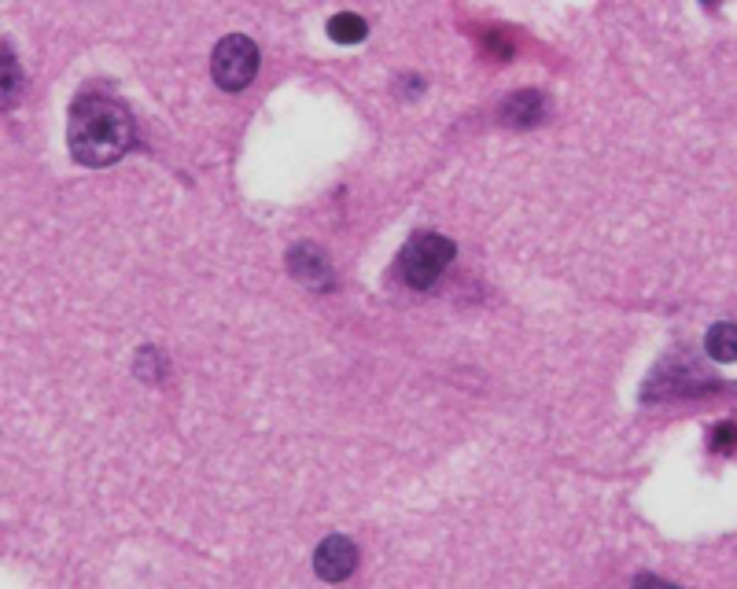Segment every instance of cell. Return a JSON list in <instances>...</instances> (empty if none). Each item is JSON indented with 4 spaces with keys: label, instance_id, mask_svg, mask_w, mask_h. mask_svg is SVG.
Segmentation results:
<instances>
[{
    "label": "cell",
    "instance_id": "5",
    "mask_svg": "<svg viewBox=\"0 0 737 589\" xmlns=\"http://www.w3.org/2000/svg\"><path fill=\"white\" fill-rule=\"evenodd\" d=\"M288 266H291V277L302 280L307 288H332V269H329V258L321 255L318 247H310V243H299V247L288 251Z\"/></svg>",
    "mask_w": 737,
    "mask_h": 589
},
{
    "label": "cell",
    "instance_id": "11",
    "mask_svg": "<svg viewBox=\"0 0 737 589\" xmlns=\"http://www.w3.org/2000/svg\"><path fill=\"white\" fill-rule=\"evenodd\" d=\"M634 589H679V586L660 582V578H656V575H638V578H634Z\"/></svg>",
    "mask_w": 737,
    "mask_h": 589
},
{
    "label": "cell",
    "instance_id": "1",
    "mask_svg": "<svg viewBox=\"0 0 737 589\" xmlns=\"http://www.w3.org/2000/svg\"><path fill=\"white\" fill-rule=\"evenodd\" d=\"M67 145L82 166H111L134 148V118L111 96H78L70 107Z\"/></svg>",
    "mask_w": 737,
    "mask_h": 589
},
{
    "label": "cell",
    "instance_id": "4",
    "mask_svg": "<svg viewBox=\"0 0 737 589\" xmlns=\"http://www.w3.org/2000/svg\"><path fill=\"white\" fill-rule=\"evenodd\" d=\"M355 567H358V550L350 538L332 534L318 545V553H314L318 578H325V582H343V578L355 575Z\"/></svg>",
    "mask_w": 737,
    "mask_h": 589
},
{
    "label": "cell",
    "instance_id": "2",
    "mask_svg": "<svg viewBox=\"0 0 737 589\" xmlns=\"http://www.w3.org/2000/svg\"><path fill=\"white\" fill-rule=\"evenodd\" d=\"M453 251L458 247L442 232H413L399 255V277L417 291L431 288L442 277V269L453 262Z\"/></svg>",
    "mask_w": 737,
    "mask_h": 589
},
{
    "label": "cell",
    "instance_id": "7",
    "mask_svg": "<svg viewBox=\"0 0 737 589\" xmlns=\"http://www.w3.org/2000/svg\"><path fill=\"white\" fill-rule=\"evenodd\" d=\"M704 350H709L712 361H737V324L730 321H719L712 324L709 339H704Z\"/></svg>",
    "mask_w": 737,
    "mask_h": 589
},
{
    "label": "cell",
    "instance_id": "3",
    "mask_svg": "<svg viewBox=\"0 0 737 589\" xmlns=\"http://www.w3.org/2000/svg\"><path fill=\"white\" fill-rule=\"evenodd\" d=\"M258 70V48L255 41L244 34H229L218 41L215 56H210V74L226 93H240V89L251 85Z\"/></svg>",
    "mask_w": 737,
    "mask_h": 589
},
{
    "label": "cell",
    "instance_id": "8",
    "mask_svg": "<svg viewBox=\"0 0 737 589\" xmlns=\"http://www.w3.org/2000/svg\"><path fill=\"white\" fill-rule=\"evenodd\" d=\"M366 34H369L366 19L355 12H339L329 19V37L336 41V45H358V41H366Z\"/></svg>",
    "mask_w": 737,
    "mask_h": 589
},
{
    "label": "cell",
    "instance_id": "6",
    "mask_svg": "<svg viewBox=\"0 0 737 589\" xmlns=\"http://www.w3.org/2000/svg\"><path fill=\"white\" fill-rule=\"evenodd\" d=\"M502 115L513 126H539L542 118H546V96L539 93V89H520L517 96H509L506 104H502Z\"/></svg>",
    "mask_w": 737,
    "mask_h": 589
},
{
    "label": "cell",
    "instance_id": "10",
    "mask_svg": "<svg viewBox=\"0 0 737 589\" xmlns=\"http://www.w3.org/2000/svg\"><path fill=\"white\" fill-rule=\"evenodd\" d=\"M709 446H712L715 453H737V424H730V420L715 424Z\"/></svg>",
    "mask_w": 737,
    "mask_h": 589
},
{
    "label": "cell",
    "instance_id": "9",
    "mask_svg": "<svg viewBox=\"0 0 737 589\" xmlns=\"http://www.w3.org/2000/svg\"><path fill=\"white\" fill-rule=\"evenodd\" d=\"M0 56H4V59H0V67H4V107H12L15 96H19V81H23V78H19V67H15L12 48L4 45V48H0Z\"/></svg>",
    "mask_w": 737,
    "mask_h": 589
}]
</instances>
